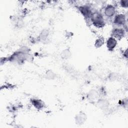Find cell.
Returning <instances> with one entry per match:
<instances>
[{"instance_id": "cell-10", "label": "cell", "mask_w": 128, "mask_h": 128, "mask_svg": "<svg viewBox=\"0 0 128 128\" xmlns=\"http://www.w3.org/2000/svg\"><path fill=\"white\" fill-rule=\"evenodd\" d=\"M104 42V38H99L98 39H97L96 42H95V46L96 48H99L100 47Z\"/></svg>"}, {"instance_id": "cell-6", "label": "cell", "mask_w": 128, "mask_h": 128, "mask_svg": "<svg viewBox=\"0 0 128 128\" xmlns=\"http://www.w3.org/2000/svg\"><path fill=\"white\" fill-rule=\"evenodd\" d=\"M117 44L116 40L112 36L110 37L106 40V44L109 50H112Z\"/></svg>"}, {"instance_id": "cell-1", "label": "cell", "mask_w": 128, "mask_h": 128, "mask_svg": "<svg viewBox=\"0 0 128 128\" xmlns=\"http://www.w3.org/2000/svg\"><path fill=\"white\" fill-rule=\"evenodd\" d=\"M92 23L96 27L100 28L104 25V19L103 15L98 12H92L90 18Z\"/></svg>"}, {"instance_id": "cell-7", "label": "cell", "mask_w": 128, "mask_h": 128, "mask_svg": "<svg viewBox=\"0 0 128 128\" xmlns=\"http://www.w3.org/2000/svg\"><path fill=\"white\" fill-rule=\"evenodd\" d=\"M99 94L98 91L94 90H92L89 92L88 95V98L92 102H97L98 100Z\"/></svg>"}, {"instance_id": "cell-5", "label": "cell", "mask_w": 128, "mask_h": 128, "mask_svg": "<svg viewBox=\"0 0 128 128\" xmlns=\"http://www.w3.org/2000/svg\"><path fill=\"white\" fill-rule=\"evenodd\" d=\"M112 36L114 38L120 39L124 36V30L122 28H114L112 32Z\"/></svg>"}, {"instance_id": "cell-11", "label": "cell", "mask_w": 128, "mask_h": 128, "mask_svg": "<svg viewBox=\"0 0 128 128\" xmlns=\"http://www.w3.org/2000/svg\"><path fill=\"white\" fill-rule=\"evenodd\" d=\"M70 52L68 50H64L62 54V56L64 58H68L70 56Z\"/></svg>"}, {"instance_id": "cell-12", "label": "cell", "mask_w": 128, "mask_h": 128, "mask_svg": "<svg viewBox=\"0 0 128 128\" xmlns=\"http://www.w3.org/2000/svg\"><path fill=\"white\" fill-rule=\"evenodd\" d=\"M48 31L47 30H43L41 32L40 36V38L42 40H45V39L47 38V36H48Z\"/></svg>"}, {"instance_id": "cell-13", "label": "cell", "mask_w": 128, "mask_h": 128, "mask_svg": "<svg viewBox=\"0 0 128 128\" xmlns=\"http://www.w3.org/2000/svg\"><path fill=\"white\" fill-rule=\"evenodd\" d=\"M46 76L48 79H52L54 76V74L52 71H48L46 73Z\"/></svg>"}, {"instance_id": "cell-3", "label": "cell", "mask_w": 128, "mask_h": 128, "mask_svg": "<svg viewBox=\"0 0 128 128\" xmlns=\"http://www.w3.org/2000/svg\"><path fill=\"white\" fill-rule=\"evenodd\" d=\"M104 15L106 16L107 18H112L115 14L116 8L114 5L108 4L104 8Z\"/></svg>"}, {"instance_id": "cell-2", "label": "cell", "mask_w": 128, "mask_h": 128, "mask_svg": "<svg viewBox=\"0 0 128 128\" xmlns=\"http://www.w3.org/2000/svg\"><path fill=\"white\" fill-rule=\"evenodd\" d=\"M126 22V18L124 14H120L115 16L114 19V23L118 26H124Z\"/></svg>"}, {"instance_id": "cell-14", "label": "cell", "mask_w": 128, "mask_h": 128, "mask_svg": "<svg viewBox=\"0 0 128 128\" xmlns=\"http://www.w3.org/2000/svg\"><path fill=\"white\" fill-rule=\"evenodd\" d=\"M120 4L124 8H127L128 6V0H122L120 2Z\"/></svg>"}, {"instance_id": "cell-9", "label": "cell", "mask_w": 128, "mask_h": 128, "mask_svg": "<svg viewBox=\"0 0 128 128\" xmlns=\"http://www.w3.org/2000/svg\"><path fill=\"white\" fill-rule=\"evenodd\" d=\"M32 103L34 107L36 108H40L43 106V104L42 103V101L40 100H32Z\"/></svg>"}, {"instance_id": "cell-8", "label": "cell", "mask_w": 128, "mask_h": 128, "mask_svg": "<svg viewBox=\"0 0 128 128\" xmlns=\"http://www.w3.org/2000/svg\"><path fill=\"white\" fill-rule=\"evenodd\" d=\"M97 104L98 107L101 109L106 108L108 106V102L106 100L100 99L97 101Z\"/></svg>"}, {"instance_id": "cell-4", "label": "cell", "mask_w": 128, "mask_h": 128, "mask_svg": "<svg viewBox=\"0 0 128 128\" xmlns=\"http://www.w3.org/2000/svg\"><path fill=\"white\" fill-rule=\"evenodd\" d=\"M78 9L81 14L87 18H90L92 13L90 7L88 5L81 6L78 7Z\"/></svg>"}]
</instances>
